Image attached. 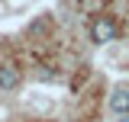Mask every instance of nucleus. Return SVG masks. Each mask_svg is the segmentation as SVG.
<instances>
[{
  "mask_svg": "<svg viewBox=\"0 0 129 122\" xmlns=\"http://www.w3.org/2000/svg\"><path fill=\"white\" fill-rule=\"evenodd\" d=\"M113 39H116V19H113V16H97L94 23H90V42L107 45Z\"/></svg>",
  "mask_w": 129,
  "mask_h": 122,
  "instance_id": "f257e3e1",
  "label": "nucleus"
},
{
  "mask_svg": "<svg viewBox=\"0 0 129 122\" xmlns=\"http://www.w3.org/2000/svg\"><path fill=\"white\" fill-rule=\"evenodd\" d=\"M16 87H19V68L0 64V90H16Z\"/></svg>",
  "mask_w": 129,
  "mask_h": 122,
  "instance_id": "f03ea898",
  "label": "nucleus"
},
{
  "mask_svg": "<svg viewBox=\"0 0 129 122\" xmlns=\"http://www.w3.org/2000/svg\"><path fill=\"white\" fill-rule=\"evenodd\" d=\"M110 109H113V112H119V116H129V90H126V87H116V90H113Z\"/></svg>",
  "mask_w": 129,
  "mask_h": 122,
  "instance_id": "7ed1b4c3",
  "label": "nucleus"
},
{
  "mask_svg": "<svg viewBox=\"0 0 129 122\" xmlns=\"http://www.w3.org/2000/svg\"><path fill=\"white\" fill-rule=\"evenodd\" d=\"M119 122H129V116H123V119H119Z\"/></svg>",
  "mask_w": 129,
  "mask_h": 122,
  "instance_id": "20e7f679",
  "label": "nucleus"
}]
</instances>
